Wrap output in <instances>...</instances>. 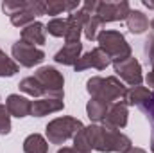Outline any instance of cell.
<instances>
[{
	"label": "cell",
	"mask_w": 154,
	"mask_h": 153,
	"mask_svg": "<svg viewBox=\"0 0 154 153\" xmlns=\"http://www.w3.org/2000/svg\"><path fill=\"white\" fill-rule=\"evenodd\" d=\"M84 133L88 139V144L91 150L100 153H125L133 148V142L127 135H124L120 130L106 128L104 124H90L84 126Z\"/></svg>",
	"instance_id": "cell-1"
},
{
	"label": "cell",
	"mask_w": 154,
	"mask_h": 153,
	"mask_svg": "<svg viewBox=\"0 0 154 153\" xmlns=\"http://www.w3.org/2000/svg\"><path fill=\"white\" fill-rule=\"evenodd\" d=\"M86 90H88V94L93 99L104 101L108 105L124 101L125 99V94H127V86L116 76H108V77L93 76V77H90L88 83H86Z\"/></svg>",
	"instance_id": "cell-2"
},
{
	"label": "cell",
	"mask_w": 154,
	"mask_h": 153,
	"mask_svg": "<svg viewBox=\"0 0 154 153\" xmlns=\"http://www.w3.org/2000/svg\"><path fill=\"white\" fill-rule=\"evenodd\" d=\"M99 47L109 56V60L115 63V61H122V60H127L131 56V45L127 43L125 36L118 31H111V29H102L99 31Z\"/></svg>",
	"instance_id": "cell-3"
},
{
	"label": "cell",
	"mask_w": 154,
	"mask_h": 153,
	"mask_svg": "<svg viewBox=\"0 0 154 153\" xmlns=\"http://www.w3.org/2000/svg\"><path fill=\"white\" fill-rule=\"evenodd\" d=\"M84 128V124L75 119V117H57L54 121H50L45 128L47 139L50 144H65L68 139H74L77 132H81Z\"/></svg>",
	"instance_id": "cell-4"
},
{
	"label": "cell",
	"mask_w": 154,
	"mask_h": 153,
	"mask_svg": "<svg viewBox=\"0 0 154 153\" xmlns=\"http://www.w3.org/2000/svg\"><path fill=\"white\" fill-rule=\"evenodd\" d=\"M45 90V97L52 99H63L65 97V77L54 67H41L34 74Z\"/></svg>",
	"instance_id": "cell-5"
},
{
	"label": "cell",
	"mask_w": 154,
	"mask_h": 153,
	"mask_svg": "<svg viewBox=\"0 0 154 153\" xmlns=\"http://www.w3.org/2000/svg\"><path fill=\"white\" fill-rule=\"evenodd\" d=\"M11 52H13L14 61L18 65H22V67H27V69H31L34 65H39L45 60V52L41 49L34 47V45H29V43H25L22 40L13 43Z\"/></svg>",
	"instance_id": "cell-6"
},
{
	"label": "cell",
	"mask_w": 154,
	"mask_h": 153,
	"mask_svg": "<svg viewBox=\"0 0 154 153\" xmlns=\"http://www.w3.org/2000/svg\"><path fill=\"white\" fill-rule=\"evenodd\" d=\"M113 69H115L116 76L120 77L122 83H127L131 86H140L142 81H143L142 65L133 56H129L127 60H122V61H115L113 63Z\"/></svg>",
	"instance_id": "cell-7"
},
{
	"label": "cell",
	"mask_w": 154,
	"mask_h": 153,
	"mask_svg": "<svg viewBox=\"0 0 154 153\" xmlns=\"http://www.w3.org/2000/svg\"><path fill=\"white\" fill-rule=\"evenodd\" d=\"M47 15L45 9V2L41 0H23V7L20 11H16L14 15H11V24L14 27H27L34 22L36 16Z\"/></svg>",
	"instance_id": "cell-8"
},
{
	"label": "cell",
	"mask_w": 154,
	"mask_h": 153,
	"mask_svg": "<svg viewBox=\"0 0 154 153\" xmlns=\"http://www.w3.org/2000/svg\"><path fill=\"white\" fill-rule=\"evenodd\" d=\"M111 63H113V61L109 60V56H108L100 47H95V49H91L90 52L82 54V56L77 60V63L74 65V69H75V72H82V70H86V69L106 70Z\"/></svg>",
	"instance_id": "cell-9"
},
{
	"label": "cell",
	"mask_w": 154,
	"mask_h": 153,
	"mask_svg": "<svg viewBox=\"0 0 154 153\" xmlns=\"http://www.w3.org/2000/svg\"><path fill=\"white\" fill-rule=\"evenodd\" d=\"M129 13H131V5L125 0H122V2H100L99 9H97V16L102 20V24L125 20L129 16Z\"/></svg>",
	"instance_id": "cell-10"
},
{
	"label": "cell",
	"mask_w": 154,
	"mask_h": 153,
	"mask_svg": "<svg viewBox=\"0 0 154 153\" xmlns=\"http://www.w3.org/2000/svg\"><path fill=\"white\" fill-rule=\"evenodd\" d=\"M91 15H88L82 7H79L77 11L70 13L66 18V34H65V41L66 43H77L81 38V33L84 29V24L88 22Z\"/></svg>",
	"instance_id": "cell-11"
},
{
	"label": "cell",
	"mask_w": 154,
	"mask_h": 153,
	"mask_svg": "<svg viewBox=\"0 0 154 153\" xmlns=\"http://www.w3.org/2000/svg\"><path fill=\"white\" fill-rule=\"evenodd\" d=\"M127 105L124 103V101H118V103H113V105H109V110H108V114L104 117V126L106 128H113V130H122V128H125V124H127Z\"/></svg>",
	"instance_id": "cell-12"
},
{
	"label": "cell",
	"mask_w": 154,
	"mask_h": 153,
	"mask_svg": "<svg viewBox=\"0 0 154 153\" xmlns=\"http://www.w3.org/2000/svg\"><path fill=\"white\" fill-rule=\"evenodd\" d=\"M65 108L63 99H52V97H41L38 101H32L31 105V115L32 117H43V115L54 114Z\"/></svg>",
	"instance_id": "cell-13"
},
{
	"label": "cell",
	"mask_w": 154,
	"mask_h": 153,
	"mask_svg": "<svg viewBox=\"0 0 154 153\" xmlns=\"http://www.w3.org/2000/svg\"><path fill=\"white\" fill-rule=\"evenodd\" d=\"M31 105H32V101H29L27 97H23L20 94H11L5 101L7 112L13 117H18V119L31 115Z\"/></svg>",
	"instance_id": "cell-14"
},
{
	"label": "cell",
	"mask_w": 154,
	"mask_h": 153,
	"mask_svg": "<svg viewBox=\"0 0 154 153\" xmlns=\"http://www.w3.org/2000/svg\"><path fill=\"white\" fill-rule=\"evenodd\" d=\"M81 52H82V43L77 41V43H66L63 49H59L54 56V61L59 63V65H75L77 60L81 58Z\"/></svg>",
	"instance_id": "cell-15"
},
{
	"label": "cell",
	"mask_w": 154,
	"mask_h": 153,
	"mask_svg": "<svg viewBox=\"0 0 154 153\" xmlns=\"http://www.w3.org/2000/svg\"><path fill=\"white\" fill-rule=\"evenodd\" d=\"M45 33H47V29L41 22H32L31 25L22 29V41H25L29 45H34V47L43 45L45 43Z\"/></svg>",
	"instance_id": "cell-16"
},
{
	"label": "cell",
	"mask_w": 154,
	"mask_h": 153,
	"mask_svg": "<svg viewBox=\"0 0 154 153\" xmlns=\"http://www.w3.org/2000/svg\"><path fill=\"white\" fill-rule=\"evenodd\" d=\"M125 22H127V29H129V33H133V34H142V33H145L147 29H149V18L142 13V11H138V9H131V13H129V16L125 18Z\"/></svg>",
	"instance_id": "cell-17"
},
{
	"label": "cell",
	"mask_w": 154,
	"mask_h": 153,
	"mask_svg": "<svg viewBox=\"0 0 154 153\" xmlns=\"http://www.w3.org/2000/svg\"><path fill=\"white\" fill-rule=\"evenodd\" d=\"M152 96V92L149 90V88H145V86H131L129 90H127V94H125V99H124V103L127 105V106H142L149 97Z\"/></svg>",
	"instance_id": "cell-18"
},
{
	"label": "cell",
	"mask_w": 154,
	"mask_h": 153,
	"mask_svg": "<svg viewBox=\"0 0 154 153\" xmlns=\"http://www.w3.org/2000/svg\"><path fill=\"white\" fill-rule=\"evenodd\" d=\"M79 2L75 0H72V2H68V0H48V2H45V9H47V15H61V13H74L79 9Z\"/></svg>",
	"instance_id": "cell-19"
},
{
	"label": "cell",
	"mask_w": 154,
	"mask_h": 153,
	"mask_svg": "<svg viewBox=\"0 0 154 153\" xmlns=\"http://www.w3.org/2000/svg\"><path fill=\"white\" fill-rule=\"evenodd\" d=\"M23 153H48L47 139L39 133H31L23 141Z\"/></svg>",
	"instance_id": "cell-20"
},
{
	"label": "cell",
	"mask_w": 154,
	"mask_h": 153,
	"mask_svg": "<svg viewBox=\"0 0 154 153\" xmlns=\"http://www.w3.org/2000/svg\"><path fill=\"white\" fill-rule=\"evenodd\" d=\"M108 110H109V105L108 103H104V101H99V99H90L88 101V105H86V114L88 117L93 121V122H102L104 121V117L108 114Z\"/></svg>",
	"instance_id": "cell-21"
},
{
	"label": "cell",
	"mask_w": 154,
	"mask_h": 153,
	"mask_svg": "<svg viewBox=\"0 0 154 153\" xmlns=\"http://www.w3.org/2000/svg\"><path fill=\"white\" fill-rule=\"evenodd\" d=\"M20 90L22 92H25L27 96H32V97H45V90H43V86H41V83H39L38 79L34 76L31 77H25V79H22L20 81Z\"/></svg>",
	"instance_id": "cell-22"
},
{
	"label": "cell",
	"mask_w": 154,
	"mask_h": 153,
	"mask_svg": "<svg viewBox=\"0 0 154 153\" xmlns=\"http://www.w3.org/2000/svg\"><path fill=\"white\" fill-rule=\"evenodd\" d=\"M16 72H18V63L0 49V77H11Z\"/></svg>",
	"instance_id": "cell-23"
},
{
	"label": "cell",
	"mask_w": 154,
	"mask_h": 153,
	"mask_svg": "<svg viewBox=\"0 0 154 153\" xmlns=\"http://www.w3.org/2000/svg\"><path fill=\"white\" fill-rule=\"evenodd\" d=\"M102 25H104L102 20H100L97 15H91V16L88 18V22L84 24V29H82V33H84L86 40H90V41L97 40V36H99V29H100Z\"/></svg>",
	"instance_id": "cell-24"
},
{
	"label": "cell",
	"mask_w": 154,
	"mask_h": 153,
	"mask_svg": "<svg viewBox=\"0 0 154 153\" xmlns=\"http://www.w3.org/2000/svg\"><path fill=\"white\" fill-rule=\"evenodd\" d=\"M47 33L56 36V38H65L66 34V18H52L47 25H45Z\"/></svg>",
	"instance_id": "cell-25"
},
{
	"label": "cell",
	"mask_w": 154,
	"mask_h": 153,
	"mask_svg": "<svg viewBox=\"0 0 154 153\" xmlns=\"http://www.w3.org/2000/svg\"><path fill=\"white\" fill-rule=\"evenodd\" d=\"M143 50H145V56H147V60H149V63H151V72L147 74L145 81H147V85H149L151 88H154V36H149V38L145 40Z\"/></svg>",
	"instance_id": "cell-26"
},
{
	"label": "cell",
	"mask_w": 154,
	"mask_h": 153,
	"mask_svg": "<svg viewBox=\"0 0 154 153\" xmlns=\"http://www.w3.org/2000/svg\"><path fill=\"white\" fill-rule=\"evenodd\" d=\"M140 108H142L143 114L147 115V119H149V122H151V150H152V153H154V92Z\"/></svg>",
	"instance_id": "cell-27"
},
{
	"label": "cell",
	"mask_w": 154,
	"mask_h": 153,
	"mask_svg": "<svg viewBox=\"0 0 154 153\" xmlns=\"http://www.w3.org/2000/svg\"><path fill=\"white\" fill-rule=\"evenodd\" d=\"M11 133V114L7 112L5 105H0V135Z\"/></svg>",
	"instance_id": "cell-28"
},
{
	"label": "cell",
	"mask_w": 154,
	"mask_h": 153,
	"mask_svg": "<svg viewBox=\"0 0 154 153\" xmlns=\"http://www.w3.org/2000/svg\"><path fill=\"white\" fill-rule=\"evenodd\" d=\"M23 7V0H5V2H2V11L5 13V15H14L16 11H20Z\"/></svg>",
	"instance_id": "cell-29"
},
{
	"label": "cell",
	"mask_w": 154,
	"mask_h": 153,
	"mask_svg": "<svg viewBox=\"0 0 154 153\" xmlns=\"http://www.w3.org/2000/svg\"><path fill=\"white\" fill-rule=\"evenodd\" d=\"M57 153H81V151H77V150L74 148V146H72V148H66V146H65V148L57 150Z\"/></svg>",
	"instance_id": "cell-30"
},
{
	"label": "cell",
	"mask_w": 154,
	"mask_h": 153,
	"mask_svg": "<svg viewBox=\"0 0 154 153\" xmlns=\"http://www.w3.org/2000/svg\"><path fill=\"white\" fill-rule=\"evenodd\" d=\"M125 153H147V151L142 150V148H131V150H127Z\"/></svg>",
	"instance_id": "cell-31"
},
{
	"label": "cell",
	"mask_w": 154,
	"mask_h": 153,
	"mask_svg": "<svg viewBox=\"0 0 154 153\" xmlns=\"http://www.w3.org/2000/svg\"><path fill=\"white\" fill-rule=\"evenodd\" d=\"M143 5L149 9H154V2H149V0H143Z\"/></svg>",
	"instance_id": "cell-32"
},
{
	"label": "cell",
	"mask_w": 154,
	"mask_h": 153,
	"mask_svg": "<svg viewBox=\"0 0 154 153\" xmlns=\"http://www.w3.org/2000/svg\"><path fill=\"white\" fill-rule=\"evenodd\" d=\"M151 27H152V29H154V18H152V22H151Z\"/></svg>",
	"instance_id": "cell-33"
}]
</instances>
